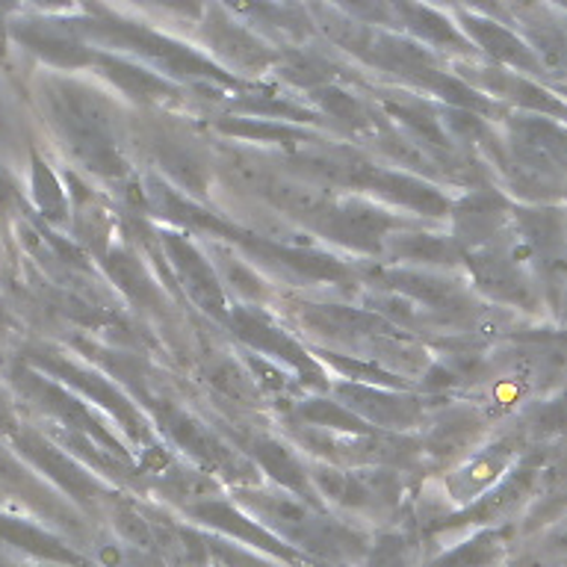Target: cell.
Returning <instances> with one entry per match:
<instances>
[{
  "mask_svg": "<svg viewBox=\"0 0 567 567\" xmlns=\"http://www.w3.org/2000/svg\"><path fill=\"white\" fill-rule=\"evenodd\" d=\"M16 443L27 458L33 461V464H39L44 473H51V476L56 478L65 491H71V494L78 496V499H86V496H92L97 491L95 482H92L86 473H80L60 450H53L51 443H44L39 434L16 432Z\"/></svg>",
  "mask_w": 567,
  "mask_h": 567,
  "instance_id": "6da1fadb",
  "label": "cell"
},
{
  "mask_svg": "<svg viewBox=\"0 0 567 567\" xmlns=\"http://www.w3.org/2000/svg\"><path fill=\"white\" fill-rule=\"evenodd\" d=\"M0 540L18 549H27V553H33L39 558H48V561H62V565H78L80 561L78 553L62 547L60 540L51 538L48 532H42L33 523L7 517V514H0Z\"/></svg>",
  "mask_w": 567,
  "mask_h": 567,
  "instance_id": "7a4b0ae2",
  "label": "cell"
},
{
  "mask_svg": "<svg viewBox=\"0 0 567 567\" xmlns=\"http://www.w3.org/2000/svg\"><path fill=\"white\" fill-rule=\"evenodd\" d=\"M168 251H172V260L177 264L181 275L186 278V287H193V296L198 301H204L210 310H221L225 308V301H221L219 284L213 278L210 266L204 264L202 257L195 255V248H189L184 239L168 237L166 239Z\"/></svg>",
  "mask_w": 567,
  "mask_h": 567,
  "instance_id": "3957f363",
  "label": "cell"
},
{
  "mask_svg": "<svg viewBox=\"0 0 567 567\" xmlns=\"http://www.w3.org/2000/svg\"><path fill=\"white\" fill-rule=\"evenodd\" d=\"M257 455H264L266 470L272 473L275 478H281L284 485L292 487V491H301L305 494V473L301 467L292 461L290 452H284L281 446H275V443H257Z\"/></svg>",
  "mask_w": 567,
  "mask_h": 567,
  "instance_id": "277c9868",
  "label": "cell"
},
{
  "mask_svg": "<svg viewBox=\"0 0 567 567\" xmlns=\"http://www.w3.org/2000/svg\"><path fill=\"white\" fill-rule=\"evenodd\" d=\"M476 24V35L482 39V44L485 48H491L494 53H499L503 60H512L517 62V65H532L529 56H526V51H523V44L514 39V35H508L505 30H499L496 24H491V21H473Z\"/></svg>",
  "mask_w": 567,
  "mask_h": 567,
  "instance_id": "5b68a950",
  "label": "cell"
},
{
  "mask_svg": "<svg viewBox=\"0 0 567 567\" xmlns=\"http://www.w3.org/2000/svg\"><path fill=\"white\" fill-rule=\"evenodd\" d=\"M0 482L7 487H16V491H24V494H35L39 491L33 478L27 476L24 467L7 450H0Z\"/></svg>",
  "mask_w": 567,
  "mask_h": 567,
  "instance_id": "8992f818",
  "label": "cell"
},
{
  "mask_svg": "<svg viewBox=\"0 0 567 567\" xmlns=\"http://www.w3.org/2000/svg\"><path fill=\"white\" fill-rule=\"evenodd\" d=\"M370 567H408L405 556H402V547H399V540H388L384 547H379V553H375Z\"/></svg>",
  "mask_w": 567,
  "mask_h": 567,
  "instance_id": "52a82bcc",
  "label": "cell"
},
{
  "mask_svg": "<svg viewBox=\"0 0 567 567\" xmlns=\"http://www.w3.org/2000/svg\"><path fill=\"white\" fill-rule=\"evenodd\" d=\"M9 202H12V186H9L7 177L0 175V213L7 210Z\"/></svg>",
  "mask_w": 567,
  "mask_h": 567,
  "instance_id": "ba28073f",
  "label": "cell"
},
{
  "mask_svg": "<svg viewBox=\"0 0 567 567\" xmlns=\"http://www.w3.org/2000/svg\"><path fill=\"white\" fill-rule=\"evenodd\" d=\"M0 133H3V106H0Z\"/></svg>",
  "mask_w": 567,
  "mask_h": 567,
  "instance_id": "9c48e42d",
  "label": "cell"
},
{
  "mask_svg": "<svg viewBox=\"0 0 567 567\" xmlns=\"http://www.w3.org/2000/svg\"><path fill=\"white\" fill-rule=\"evenodd\" d=\"M0 414H3V405H0Z\"/></svg>",
  "mask_w": 567,
  "mask_h": 567,
  "instance_id": "30bf717a",
  "label": "cell"
}]
</instances>
